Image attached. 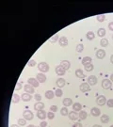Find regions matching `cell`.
I'll use <instances>...</instances> for the list:
<instances>
[{"mask_svg": "<svg viewBox=\"0 0 113 127\" xmlns=\"http://www.w3.org/2000/svg\"><path fill=\"white\" fill-rule=\"evenodd\" d=\"M38 69L42 73H47L49 71V65L46 62H40V63L38 64Z\"/></svg>", "mask_w": 113, "mask_h": 127, "instance_id": "obj_1", "label": "cell"}, {"mask_svg": "<svg viewBox=\"0 0 113 127\" xmlns=\"http://www.w3.org/2000/svg\"><path fill=\"white\" fill-rule=\"evenodd\" d=\"M23 117H24V119L26 120V121H31V120L33 119L34 115L30 110H25L24 113H23Z\"/></svg>", "mask_w": 113, "mask_h": 127, "instance_id": "obj_2", "label": "cell"}, {"mask_svg": "<svg viewBox=\"0 0 113 127\" xmlns=\"http://www.w3.org/2000/svg\"><path fill=\"white\" fill-rule=\"evenodd\" d=\"M111 86H112V82L109 79H104L102 81V88L104 89H108L111 88Z\"/></svg>", "mask_w": 113, "mask_h": 127, "instance_id": "obj_3", "label": "cell"}, {"mask_svg": "<svg viewBox=\"0 0 113 127\" xmlns=\"http://www.w3.org/2000/svg\"><path fill=\"white\" fill-rule=\"evenodd\" d=\"M106 102H107V99L104 95H100L96 98V104L98 106H104L106 104Z\"/></svg>", "mask_w": 113, "mask_h": 127, "instance_id": "obj_4", "label": "cell"}, {"mask_svg": "<svg viewBox=\"0 0 113 127\" xmlns=\"http://www.w3.org/2000/svg\"><path fill=\"white\" fill-rule=\"evenodd\" d=\"M24 90L25 91V93H29V94H32V93H34V91H35L34 88L29 84H26L24 86Z\"/></svg>", "mask_w": 113, "mask_h": 127, "instance_id": "obj_5", "label": "cell"}, {"mask_svg": "<svg viewBox=\"0 0 113 127\" xmlns=\"http://www.w3.org/2000/svg\"><path fill=\"white\" fill-rule=\"evenodd\" d=\"M27 82H28V84L31 85L33 88H38L39 87V85H40V82L36 79V78H28V80H27Z\"/></svg>", "mask_w": 113, "mask_h": 127, "instance_id": "obj_6", "label": "cell"}, {"mask_svg": "<svg viewBox=\"0 0 113 127\" xmlns=\"http://www.w3.org/2000/svg\"><path fill=\"white\" fill-rule=\"evenodd\" d=\"M87 82L90 86H94V85H96V83H97V77L94 76V75H90V76L88 77V81Z\"/></svg>", "mask_w": 113, "mask_h": 127, "instance_id": "obj_7", "label": "cell"}, {"mask_svg": "<svg viewBox=\"0 0 113 127\" xmlns=\"http://www.w3.org/2000/svg\"><path fill=\"white\" fill-rule=\"evenodd\" d=\"M90 114L94 117H98L101 115V110L98 107H92L90 109Z\"/></svg>", "mask_w": 113, "mask_h": 127, "instance_id": "obj_8", "label": "cell"}, {"mask_svg": "<svg viewBox=\"0 0 113 127\" xmlns=\"http://www.w3.org/2000/svg\"><path fill=\"white\" fill-rule=\"evenodd\" d=\"M79 89H80V90H81L82 92H87V91L90 90V87L88 83H83V84H81L80 85V87H79Z\"/></svg>", "mask_w": 113, "mask_h": 127, "instance_id": "obj_9", "label": "cell"}, {"mask_svg": "<svg viewBox=\"0 0 113 127\" xmlns=\"http://www.w3.org/2000/svg\"><path fill=\"white\" fill-rule=\"evenodd\" d=\"M44 104L42 103V102H37L35 105H34V109L36 111H41V110H44Z\"/></svg>", "mask_w": 113, "mask_h": 127, "instance_id": "obj_10", "label": "cell"}, {"mask_svg": "<svg viewBox=\"0 0 113 127\" xmlns=\"http://www.w3.org/2000/svg\"><path fill=\"white\" fill-rule=\"evenodd\" d=\"M68 116L70 118V120L71 121H76L77 119H78V114L75 112V111H71V112H69V114H68Z\"/></svg>", "mask_w": 113, "mask_h": 127, "instance_id": "obj_11", "label": "cell"}, {"mask_svg": "<svg viewBox=\"0 0 113 127\" xmlns=\"http://www.w3.org/2000/svg\"><path fill=\"white\" fill-rule=\"evenodd\" d=\"M58 43H59V45H60V46H62V47L67 46L68 45L67 38H66V37H60V38H59V40H58Z\"/></svg>", "mask_w": 113, "mask_h": 127, "instance_id": "obj_12", "label": "cell"}, {"mask_svg": "<svg viewBox=\"0 0 113 127\" xmlns=\"http://www.w3.org/2000/svg\"><path fill=\"white\" fill-rule=\"evenodd\" d=\"M95 56H96V57H97L98 59H103V58L106 57V52H105L103 49H99V50L96 52Z\"/></svg>", "mask_w": 113, "mask_h": 127, "instance_id": "obj_13", "label": "cell"}, {"mask_svg": "<svg viewBox=\"0 0 113 127\" xmlns=\"http://www.w3.org/2000/svg\"><path fill=\"white\" fill-rule=\"evenodd\" d=\"M60 66H61L65 71H67V70H69V69L71 68V63H70V61H68V60H62V61L60 62Z\"/></svg>", "mask_w": 113, "mask_h": 127, "instance_id": "obj_14", "label": "cell"}, {"mask_svg": "<svg viewBox=\"0 0 113 127\" xmlns=\"http://www.w3.org/2000/svg\"><path fill=\"white\" fill-rule=\"evenodd\" d=\"M37 80H38L40 83H44L45 81H46V76H45V74H42V73L38 74H37Z\"/></svg>", "mask_w": 113, "mask_h": 127, "instance_id": "obj_15", "label": "cell"}, {"mask_svg": "<svg viewBox=\"0 0 113 127\" xmlns=\"http://www.w3.org/2000/svg\"><path fill=\"white\" fill-rule=\"evenodd\" d=\"M65 70L60 66V65H58V66H56V74H58V75H64L65 74Z\"/></svg>", "mask_w": 113, "mask_h": 127, "instance_id": "obj_16", "label": "cell"}, {"mask_svg": "<svg viewBox=\"0 0 113 127\" xmlns=\"http://www.w3.org/2000/svg\"><path fill=\"white\" fill-rule=\"evenodd\" d=\"M62 104H63V106H64L68 107V106H73V101H72L71 98H65V99H63Z\"/></svg>", "mask_w": 113, "mask_h": 127, "instance_id": "obj_17", "label": "cell"}, {"mask_svg": "<svg viewBox=\"0 0 113 127\" xmlns=\"http://www.w3.org/2000/svg\"><path fill=\"white\" fill-rule=\"evenodd\" d=\"M56 86L59 88V89H61L62 87H64V86H65L66 82H65V80H64L63 78H58V79L56 80Z\"/></svg>", "mask_w": 113, "mask_h": 127, "instance_id": "obj_18", "label": "cell"}, {"mask_svg": "<svg viewBox=\"0 0 113 127\" xmlns=\"http://www.w3.org/2000/svg\"><path fill=\"white\" fill-rule=\"evenodd\" d=\"M22 99L24 102H28V101H31L32 96H31V94H29V93H23Z\"/></svg>", "mask_w": 113, "mask_h": 127, "instance_id": "obj_19", "label": "cell"}, {"mask_svg": "<svg viewBox=\"0 0 113 127\" xmlns=\"http://www.w3.org/2000/svg\"><path fill=\"white\" fill-rule=\"evenodd\" d=\"M46 116H47V114L45 113L44 110H41V111H38V112H37V117H38L40 120H44Z\"/></svg>", "mask_w": 113, "mask_h": 127, "instance_id": "obj_20", "label": "cell"}, {"mask_svg": "<svg viewBox=\"0 0 113 127\" xmlns=\"http://www.w3.org/2000/svg\"><path fill=\"white\" fill-rule=\"evenodd\" d=\"M81 108H82L81 104H79V103H75V104H73V110H74V111H75V112L81 111Z\"/></svg>", "mask_w": 113, "mask_h": 127, "instance_id": "obj_21", "label": "cell"}, {"mask_svg": "<svg viewBox=\"0 0 113 127\" xmlns=\"http://www.w3.org/2000/svg\"><path fill=\"white\" fill-rule=\"evenodd\" d=\"M75 76L78 77V78H84V77H85V74H84L83 71H82L81 69H77V70L75 71Z\"/></svg>", "mask_w": 113, "mask_h": 127, "instance_id": "obj_22", "label": "cell"}, {"mask_svg": "<svg viewBox=\"0 0 113 127\" xmlns=\"http://www.w3.org/2000/svg\"><path fill=\"white\" fill-rule=\"evenodd\" d=\"M87 116H88V114H87V112H86V111H80V112H79V114H78L79 119H80L81 121L86 120V119H87Z\"/></svg>", "mask_w": 113, "mask_h": 127, "instance_id": "obj_23", "label": "cell"}, {"mask_svg": "<svg viewBox=\"0 0 113 127\" xmlns=\"http://www.w3.org/2000/svg\"><path fill=\"white\" fill-rule=\"evenodd\" d=\"M84 66H85L84 69H85V71H87V72H91V71L93 70V68H94V66L91 63H88V64H86V65H84Z\"/></svg>", "mask_w": 113, "mask_h": 127, "instance_id": "obj_24", "label": "cell"}, {"mask_svg": "<svg viewBox=\"0 0 113 127\" xmlns=\"http://www.w3.org/2000/svg\"><path fill=\"white\" fill-rule=\"evenodd\" d=\"M54 95H55V93H54L52 90H47V91L45 92V97H46L47 99H53Z\"/></svg>", "mask_w": 113, "mask_h": 127, "instance_id": "obj_25", "label": "cell"}, {"mask_svg": "<svg viewBox=\"0 0 113 127\" xmlns=\"http://www.w3.org/2000/svg\"><path fill=\"white\" fill-rule=\"evenodd\" d=\"M100 120H101V121L103 122V123H107V122L109 121V117L105 114V115H102Z\"/></svg>", "mask_w": 113, "mask_h": 127, "instance_id": "obj_26", "label": "cell"}, {"mask_svg": "<svg viewBox=\"0 0 113 127\" xmlns=\"http://www.w3.org/2000/svg\"><path fill=\"white\" fill-rule=\"evenodd\" d=\"M88 63H91V57H83V59H82V64L83 65H86V64Z\"/></svg>", "mask_w": 113, "mask_h": 127, "instance_id": "obj_27", "label": "cell"}, {"mask_svg": "<svg viewBox=\"0 0 113 127\" xmlns=\"http://www.w3.org/2000/svg\"><path fill=\"white\" fill-rule=\"evenodd\" d=\"M19 101H20V96L18 95V94H14V95L12 96L11 102H12L13 104H17V103H19Z\"/></svg>", "mask_w": 113, "mask_h": 127, "instance_id": "obj_28", "label": "cell"}, {"mask_svg": "<svg viewBox=\"0 0 113 127\" xmlns=\"http://www.w3.org/2000/svg\"><path fill=\"white\" fill-rule=\"evenodd\" d=\"M60 114H61L62 116H67L68 114H69V110H68V108L66 106H64V107H62V108L60 109Z\"/></svg>", "mask_w": 113, "mask_h": 127, "instance_id": "obj_29", "label": "cell"}, {"mask_svg": "<svg viewBox=\"0 0 113 127\" xmlns=\"http://www.w3.org/2000/svg\"><path fill=\"white\" fill-rule=\"evenodd\" d=\"M97 35H98V37H105V36H106V29H105V28H100V29H98Z\"/></svg>", "mask_w": 113, "mask_h": 127, "instance_id": "obj_30", "label": "cell"}, {"mask_svg": "<svg viewBox=\"0 0 113 127\" xmlns=\"http://www.w3.org/2000/svg\"><path fill=\"white\" fill-rule=\"evenodd\" d=\"M86 37H87V39H88L89 41H92V40L94 39V33H93L92 31H89L88 33H87Z\"/></svg>", "mask_w": 113, "mask_h": 127, "instance_id": "obj_31", "label": "cell"}, {"mask_svg": "<svg viewBox=\"0 0 113 127\" xmlns=\"http://www.w3.org/2000/svg\"><path fill=\"white\" fill-rule=\"evenodd\" d=\"M100 44H101V46H103V47H107L108 45V40L103 38L101 40V42H100Z\"/></svg>", "mask_w": 113, "mask_h": 127, "instance_id": "obj_32", "label": "cell"}, {"mask_svg": "<svg viewBox=\"0 0 113 127\" xmlns=\"http://www.w3.org/2000/svg\"><path fill=\"white\" fill-rule=\"evenodd\" d=\"M58 40V35L57 34H55V35H53L50 39H49V42H53V43H55Z\"/></svg>", "mask_w": 113, "mask_h": 127, "instance_id": "obj_33", "label": "cell"}, {"mask_svg": "<svg viewBox=\"0 0 113 127\" xmlns=\"http://www.w3.org/2000/svg\"><path fill=\"white\" fill-rule=\"evenodd\" d=\"M105 19H106V16H105V14H99L97 17H96V20L98 22H100V23H102V22L105 21Z\"/></svg>", "mask_w": 113, "mask_h": 127, "instance_id": "obj_34", "label": "cell"}, {"mask_svg": "<svg viewBox=\"0 0 113 127\" xmlns=\"http://www.w3.org/2000/svg\"><path fill=\"white\" fill-rule=\"evenodd\" d=\"M83 50H84V45L83 44H77V46H76V52H78V53H81V52H83Z\"/></svg>", "mask_w": 113, "mask_h": 127, "instance_id": "obj_35", "label": "cell"}, {"mask_svg": "<svg viewBox=\"0 0 113 127\" xmlns=\"http://www.w3.org/2000/svg\"><path fill=\"white\" fill-rule=\"evenodd\" d=\"M18 124L20 125V126H24V125H25L26 124V120H23V119H19L18 120Z\"/></svg>", "mask_w": 113, "mask_h": 127, "instance_id": "obj_36", "label": "cell"}, {"mask_svg": "<svg viewBox=\"0 0 113 127\" xmlns=\"http://www.w3.org/2000/svg\"><path fill=\"white\" fill-rule=\"evenodd\" d=\"M63 94V92H62V89H56V92H55V95L56 97H61Z\"/></svg>", "mask_w": 113, "mask_h": 127, "instance_id": "obj_37", "label": "cell"}, {"mask_svg": "<svg viewBox=\"0 0 113 127\" xmlns=\"http://www.w3.org/2000/svg\"><path fill=\"white\" fill-rule=\"evenodd\" d=\"M47 118H48L49 120H53V119L55 118V113H54V112H52V111L48 112V113H47Z\"/></svg>", "mask_w": 113, "mask_h": 127, "instance_id": "obj_38", "label": "cell"}, {"mask_svg": "<svg viewBox=\"0 0 113 127\" xmlns=\"http://www.w3.org/2000/svg\"><path fill=\"white\" fill-rule=\"evenodd\" d=\"M107 106L108 107H113V99H109L107 101Z\"/></svg>", "mask_w": 113, "mask_h": 127, "instance_id": "obj_39", "label": "cell"}, {"mask_svg": "<svg viewBox=\"0 0 113 127\" xmlns=\"http://www.w3.org/2000/svg\"><path fill=\"white\" fill-rule=\"evenodd\" d=\"M27 64H28V66H30V67H34V66L36 65V61H35L34 59H30Z\"/></svg>", "mask_w": 113, "mask_h": 127, "instance_id": "obj_40", "label": "cell"}, {"mask_svg": "<svg viewBox=\"0 0 113 127\" xmlns=\"http://www.w3.org/2000/svg\"><path fill=\"white\" fill-rule=\"evenodd\" d=\"M21 89H22V84L20 82H18L15 86V90H20Z\"/></svg>", "mask_w": 113, "mask_h": 127, "instance_id": "obj_41", "label": "cell"}, {"mask_svg": "<svg viewBox=\"0 0 113 127\" xmlns=\"http://www.w3.org/2000/svg\"><path fill=\"white\" fill-rule=\"evenodd\" d=\"M56 110H57V106H50V111H52V112H56Z\"/></svg>", "mask_w": 113, "mask_h": 127, "instance_id": "obj_42", "label": "cell"}, {"mask_svg": "<svg viewBox=\"0 0 113 127\" xmlns=\"http://www.w3.org/2000/svg\"><path fill=\"white\" fill-rule=\"evenodd\" d=\"M34 98H35V100H36L37 102H40V101L42 100V96L40 95V94H35Z\"/></svg>", "mask_w": 113, "mask_h": 127, "instance_id": "obj_43", "label": "cell"}, {"mask_svg": "<svg viewBox=\"0 0 113 127\" xmlns=\"http://www.w3.org/2000/svg\"><path fill=\"white\" fill-rule=\"evenodd\" d=\"M108 29L111 30V31H113V22H110V23L108 24Z\"/></svg>", "mask_w": 113, "mask_h": 127, "instance_id": "obj_44", "label": "cell"}, {"mask_svg": "<svg viewBox=\"0 0 113 127\" xmlns=\"http://www.w3.org/2000/svg\"><path fill=\"white\" fill-rule=\"evenodd\" d=\"M73 127H83V126H82L81 122H75V123L73 125Z\"/></svg>", "mask_w": 113, "mask_h": 127, "instance_id": "obj_45", "label": "cell"}, {"mask_svg": "<svg viewBox=\"0 0 113 127\" xmlns=\"http://www.w3.org/2000/svg\"><path fill=\"white\" fill-rule=\"evenodd\" d=\"M47 126V122L46 121H42L41 124H40V127H46Z\"/></svg>", "mask_w": 113, "mask_h": 127, "instance_id": "obj_46", "label": "cell"}, {"mask_svg": "<svg viewBox=\"0 0 113 127\" xmlns=\"http://www.w3.org/2000/svg\"><path fill=\"white\" fill-rule=\"evenodd\" d=\"M110 61H111V63L113 64V55H111V57H110Z\"/></svg>", "mask_w": 113, "mask_h": 127, "instance_id": "obj_47", "label": "cell"}, {"mask_svg": "<svg viewBox=\"0 0 113 127\" xmlns=\"http://www.w3.org/2000/svg\"><path fill=\"white\" fill-rule=\"evenodd\" d=\"M110 81H111V82H113V74L110 75Z\"/></svg>", "mask_w": 113, "mask_h": 127, "instance_id": "obj_48", "label": "cell"}, {"mask_svg": "<svg viewBox=\"0 0 113 127\" xmlns=\"http://www.w3.org/2000/svg\"><path fill=\"white\" fill-rule=\"evenodd\" d=\"M92 127H102V126H101V125H99V124H94V125H93Z\"/></svg>", "mask_w": 113, "mask_h": 127, "instance_id": "obj_49", "label": "cell"}, {"mask_svg": "<svg viewBox=\"0 0 113 127\" xmlns=\"http://www.w3.org/2000/svg\"><path fill=\"white\" fill-rule=\"evenodd\" d=\"M11 127H19V125H16V124H11Z\"/></svg>", "mask_w": 113, "mask_h": 127, "instance_id": "obj_50", "label": "cell"}, {"mask_svg": "<svg viewBox=\"0 0 113 127\" xmlns=\"http://www.w3.org/2000/svg\"><path fill=\"white\" fill-rule=\"evenodd\" d=\"M27 127H36L35 125H33V124H30V125H28Z\"/></svg>", "mask_w": 113, "mask_h": 127, "instance_id": "obj_51", "label": "cell"}, {"mask_svg": "<svg viewBox=\"0 0 113 127\" xmlns=\"http://www.w3.org/2000/svg\"><path fill=\"white\" fill-rule=\"evenodd\" d=\"M110 127H113V125H111V126H110Z\"/></svg>", "mask_w": 113, "mask_h": 127, "instance_id": "obj_52", "label": "cell"}, {"mask_svg": "<svg viewBox=\"0 0 113 127\" xmlns=\"http://www.w3.org/2000/svg\"><path fill=\"white\" fill-rule=\"evenodd\" d=\"M112 40H113V35H112Z\"/></svg>", "mask_w": 113, "mask_h": 127, "instance_id": "obj_53", "label": "cell"}]
</instances>
